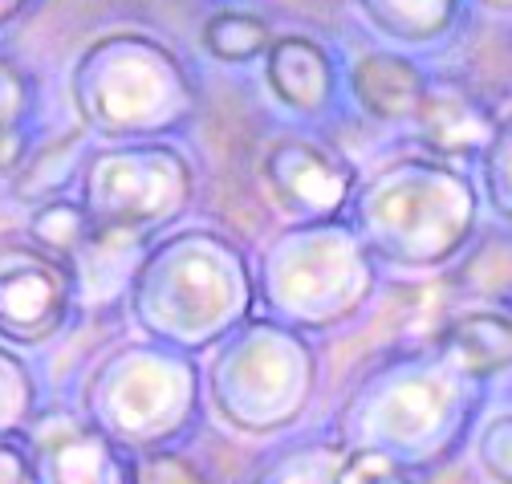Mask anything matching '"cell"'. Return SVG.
<instances>
[{
    "mask_svg": "<svg viewBox=\"0 0 512 484\" xmlns=\"http://www.w3.org/2000/svg\"><path fill=\"white\" fill-rule=\"evenodd\" d=\"M476 224V192L435 163H399L358 196L366 245L399 265H439Z\"/></svg>",
    "mask_w": 512,
    "mask_h": 484,
    "instance_id": "6da1fadb",
    "label": "cell"
},
{
    "mask_svg": "<svg viewBox=\"0 0 512 484\" xmlns=\"http://www.w3.org/2000/svg\"><path fill=\"white\" fill-rule=\"evenodd\" d=\"M248 306L240 257L216 236H179L139 273V314L183 346H200Z\"/></svg>",
    "mask_w": 512,
    "mask_h": 484,
    "instance_id": "7a4b0ae2",
    "label": "cell"
},
{
    "mask_svg": "<svg viewBox=\"0 0 512 484\" xmlns=\"http://www.w3.org/2000/svg\"><path fill=\"white\" fill-rule=\"evenodd\" d=\"M313 387V358L301 346V338L273 330V326H256L236 346L224 350L216 362V403L228 419L244 423V428H281L289 423L301 403L309 399Z\"/></svg>",
    "mask_w": 512,
    "mask_h": 484,
    "instance_id": "3957f363",
    "label": "cell"
},
{
    "mask_svg": "<svg viewBox=\"0 0 512 484\" xmlns=\"http://www.w3.org/2000/svg\"><path fill=\"white\" fill-rule=\"evenodd\" d=\"M269 269L305 273V277H269V301L297 322L326 326L358 306L370 285V269L342 228H305L281 240L269 257Z\"/></svg>",
    "mask_w": 512,
    "mask_h": 484,
    "instance_id": "277c9868",
    "label": "cell"
},
{
    "mask_svg": "<svg viewBox=\"0 0 512 484\" xmlns=\"http://www.w3.org/2000/svg\"><path fill=\"white\" fill-rule=\"evenodd\" d=\"M187 196H191V171L167 147L102 155L90 171V208L98 232L131 236L155 228L179 216Z\"/></svg>",
    "mask_w": 512,
    "mask_h": 484,
    "instance_id": "5b68a950",
    "label": "cell"
},
{
    "mask_svg": "<svg viewBox=\"0 0 512 484\" xmlns=\"http://www.w3.org/2000/svg\"><path fill=\"white\" fill-rule=\"evenodd\" d=\"M265 175L277 200L293 216H330L350 192V167L317 143H277L265 159Z\"/></svg>",
    "mask_w": 512,
    "mask_h": 484,
    "instance_id": "8992f818",
    "label": "cell"
},
{
    "mask_svg": "<svg viewBox=\"0 0 512 484\" xmlns=\"http://www.w3.org/2000/svg\"><path fill=\"white\" fill-rule=\"evenodd\" d=\"M415 118H419L423 143L439 155H476L488 147V139L496 131L488 106L452 82L427 86Z\"/></svg>",
    "mask_w": 512,
    "mask_h": 484,
    "instance_id": "52a82bcc",
    "label": "cell"
},
{
    "mask_svg": "<svg viewBox=\"0 0 512 484\" xmlns=\"http://www.w3.org/2000/svg\"><path fill=\"white\" fill-rule=\"evenodd\" d=\"M435 342L452 354L476 383L512 367V318L492 314V310H476V314L456 318Z\"/></svg>",
    "mask_w": 512,
    "mask_h": 484,
    "instance_id": "ba28073f",
    "label": "cell"
},
{
    "mask_svg": "<svg viewBox=\"0 0 512 484\" xmlns=\"http://www.w3.org/2000/svg\"><path fill=\"white\" fill-rule=\"evenodd\" d=\"M330 78L334 74H330L326 53L305 37H285L269 49V86L293 110H305V114L322 110L330 102V90H334Z\"/></svg>",
    "mask_w": 512,
    "mask_h": 484,
    "instance_id": "9c48e42d",
    "label": "cell"
},
{
    "mask_svg": "<svg viewBox=\"0 0 512 484\" xmlns=\"http://www.w3.org/2000/svg\"><path fill=\"white\" fill-rule=\"evenodd\" d=\"M427 82L395 53H370L354 70V94L374 118H411L419 110Z\"/></svg>",
    "mask_w": 512,
    "mask_h": 484,
    "instance_id": "30bf717a",
    "label": "cell"
},
{
    "mask_svg": "<svg viewBox=\"0 0 512 484\" xmlns=\"http://www.w3.org/2000/svg\"><path fill=\"white\" fill-rule=\"evenodd\" d=\"M45 484H126L106 440L90 432H74L49 444Z\"/></svg>",
    "mask_w": 512,
    "mask_h": 484,
    "instance_id": "8fae6325",
    "label": "cell"
},
{
    "mask_svg": "<svg viewBox=\"0 0 512 484\" xmlns=\"http://www.w3.org/2000/svg\"><path fill=\"white\" fill-rule=\"evenodd\" d=\"M370 21L399 41L439 37L456 17V0H358Z\"/></svg>",
    "mask_w": 512,
    "mask_h": 484,
    "instance_id": "7c38bea8",
    "label": "cell"
},
{
    "mask_svg": "<svg viewBox=\"0 0 512 484\" xmlns=\"http://www.w3.org/2000/svg\"><path fill=\"white\" fill-rule=\"evenodd\" d=\"M204 45L224 62H244L269 45V25L248 13H216L204 25Z\"/></svg>",
    "mask_w": 512,
    "mask_h": 484,
    "instance_id": "4fadbf2b",
    "label": "cell"
},
{
    "mask_svg": "<svg viewBox=\"0 0 512 484\" xmlns=\"http://www.w3.org/2000/svg\"><path fill=\"white\" fill-rule=\"evenodd\" d=\"M484 179H488L492 208L512 220V114L504 123H496V131L484 147Z\"/></svg>",
    "mask_w": 512,
    "mask_h": 484,
    "instance_id": "5bb4252c",
    "label": "cell"
},
{
    "mask_svg": "<svg viewBox=\"0 0 512 484\" xmlns=\"http://www.w3.org/2000/svg\"><path fill=\"white\" fill-rule=\"evenodd\" d=\"M334 484H411L403 464L391 460L387 452H374V448H358L338 464Z\"/></svg>",
    "mask_w": 512,
    "mask_h": 484,
    "instance_id": "9a60e30c",
    "label": "cell"
},
{
    "mask_svg": "<svg viewBox=\"0 0 512 484\" xmlns=\"http://www.w3.org/2000/svg\"><path fill=\"white\" fill-rule=\"evenodd\" d=\"M131 484H208L204 472L171 452H147L131 468Z\"/></svg>",
    "mask_w": 512,
    "mask_h": 484,
    "instance_id": "2e32d148",
    "label": "cell"
},
{
    "mask_svg": "<svg viewBox=\"0 0 512 484\" xmlns=\"http://www.w3.org/2000/svg\"><path fill=\"white\" fill-rule=\"evenodd\" d=\"M334 476H338L334 452L330 448H309V452L285 460L281 468H273L261 484H334Z\"/></svg>",
    "mask_w": 512,
    "mask_h": 484,
    "instance_id": "e0dca14e",
    "label": "cell"
},
{
    "mask_svg": "<svg viewBox=\"0 0 512 484\" xmlns=\"http://www.w3.org/2000/svg\"><path fill=\"white\" fill-rule=\"evenodd\" d=\"M37 236L61 253H78L90 232H86V220L78 208H49L45 216H37Z\"/></svg>",
    "mask_w": 512,
    "mask_h": 484,
    "instance_id": "ac0fdd59",
    "label": "cell"
},
{
    "mask_svg": "<svg viewBox=\"0 0 512 484\" xmlns=\"http://www.w3.org/2000/svg\"><path fill=\"white\" fill-rule=\"evenodd\" d=\"M480 460L492 480L512 484V411L488 423V432L480 440Z\"/></svg>",
    "mask_w": 512,
    "mask_h": 484,
    "instance_id": "d6986e66",
    "label": "cell"
},
{
    "mask_svg": "<svg viewBox=\"0 0 512 484\" xmlns=\"http://www.w3.org/2000/svg\"><path fill=\"white\" fill-rule=\"evenodd\" d=\"M17 110H21V78L9 66H0V131L13 127Z\"/></svg>",
    "mask_w": 512,
    "mask_h": 484,
    "instance_id": "ffe728a7",
    "label": "cell"
},
{
    "mask_svg": "<svg viewBox=\"0 0 512 484\" xmlns=\"http://www.w3.org/2000/svg\"><path fill=\"white\" fill-rule=\"evenodd\" d=\"M0 484H29V480H25L21 460H17V456H9V452H0Z\"/></svg>",
    "mask_w": 512,
    "mask_h": 484,
    "instance_id": "44dd1931",
    "label": "cell"
},
{
    "mask_svg": "<svg viewBox=\"0 0 512 484\" xmlns=\"http://www.w3.org/2000/svg\"><path fill=\"white\" fill-rule=\"evenodd\" d=\"M484 5H492V9H512V0H484Z\"/></svg>",
    "mask_w": 512,
    "mask_h": 484,
    "instance_id": "7402d4cb",
    "label": "cell"
}]
</instances>
